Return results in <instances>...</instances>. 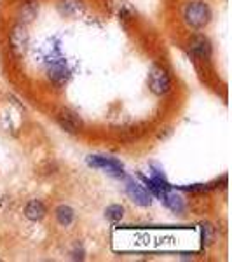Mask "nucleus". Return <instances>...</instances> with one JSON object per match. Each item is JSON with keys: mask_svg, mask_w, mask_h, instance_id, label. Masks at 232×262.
Instances as JSON below:
<instances>
[{"mask_svg": "<svg viewBox=\"0 0 232 262\" xmlns=\"http://www.w3.org/2000/svg\"><path fill=\"white\" fill-rule=\"evenodd\" d=\"M126 194H128L129 200L133 203H136L138 206H150L152 205V194L149 192V189L134 179L126 180Z\"/></svg>", "mask_w": 232, "mask_h": 262, "instance_id": "39448f33", "label": "nucleus"}, {"mask_svg": "<svg viewBox=\"0 0 232 262\" xmlns=\"http://www.w3.org/2000/svg\"><path fill=\"white\" fill-rule=\"evenodd\" d=\"M11 48L16 54H23L28 48V32H27V25L18 23L14 28L11 30L9 35Z\"/></svg>", "mask_w": 232, "mask_h": 262, "instance_id": "0eeeda50", "label": "nucleus"}, {"mask_svg": "<svg viewBox=\"0 0 232 262\" xmlns=\"http://www.w3.org/2000/svg\"><path fill=\"white\" fill-rule=\"evenodd\" d=\"M215 238V229L210 224H202L201 226V239L202 245H212Z\"/></svg>", "mask_w": 232, "mask_h": 262, "instance_id": "4468645a", "label": "nucleus"}, {"mask_svg": "<svg viewBox=\"0 0 232 262\" xmlns=\"http://www.w3.org/2000/svg\"><path fill=\"white\" fill-rule=\"evenodd\" d=\"M105 217H107L108 221H112V222L121 221V219L124 217V206H121V205L107 206V210H105Z\"/></svg>", "mask_w": 232, "mask_h": 262, "instance_id": "ddd939ff", "label": "nucleus"}, {"mask_svg": "<svg viewBox=\"0 0 232 262\" xmlns=\"http://www.w3.org/2000/svg\"><path fill=\"white\" fill-rule=\"evenodd\" d=\"M161 201L171 210L173 213H178V215L185 213V201H183V198L180 196V194H176V192H171V189L163 194Z\"/></svg>", "mask_w": 232, "mask_h": 262, "instance_id": "9d476101", "label": "nucleus"}, {"mask_svg": "<svg viewBox=\"0 0 232 262\" xmlns=\"http://www.w3.org/2000/svg\"><path fill=\"white\" fill-rule=\"evenodd\" d=\"M182 18L189 28L202 30L212 21V9H210V6L204 0H191V2L185 4Z\"/></svg>", "mask_w": 232, "mask_h": 262, "instance_id": "f257e3e1", "label": "nucleus"}, {"mask_svg": "<svg viewBox=\"0 0 232 262\" xmlns=\"http://www.w3.org/2000/svg\"><path fill=\"white\" fill-rule=\"evenodd\" d=\"M149 88L154 95L164 96L171 91V77L161 65H152L149 70Z\"/></svg>", "mask_w": 232, "mask_h": 262, "instance_id": "f03ea898", "label": "nucleus"}, {"mask_svg": "<svg viewBox=\"0 0 232 262\" xmlns=\"http://www.w3.org/2000/svg\"><path fill=\"white\" fill-rule=\"evenodd\" d=\"M117 2V14L121 16V18H124V19H128L129 16H133V9H131V6H129L128 2H124V0H115Z\"/></svg>", "mask_w": 232, "mask_h": 262, "instance_id": "2eb2a0df", "label": "nucleus"}, {"mask_svg": "<svg viewBox=\"0 0 232 262\" xmlns=\"http://www.w3.org/2000/svg\"><path fill=\"white\" fill-rule=\"evenodd\" d=\"M58 122H60L61 128H65L66 131H70V133H75V131H79L82 128L81 117L75 112L68 111V108H65V111H61L58 114Z\"/></svg>", "mask_w": 232, "mask_h": 262, "instance_id": "6e6552de", "label": "nucleus"}, {"mask_svg": "<svg viewBox=\"0 0 232 262\" xmlns=\"http://www.w3.org/2000/svg\"><path fill=\"white\" fill-rule=\"evenodd\" d=\"M189 51H191L192 56L199 61L212 60V54H213L212 40L206 35H202V33H197V35L191 37V40H189Z\"/></svg>", "mask_w": 232, "mask_h": 262, "instance_id": "20e7f679", "label": "nucleus"}, {"mask_svg": "<svg viewBox=\"0 0 232 262\" xmlns=\"http://www.w3.org/2000/svg\"><path fill=\"white\" fill-rule=\"evenodd\" d=\"M58 9L63 16H77L84 11V4L82 0H60Z\"/></svg>", "mask_w": 232, "mask_h": 262, "instance_id": "9b49d317", "label": "nucleus"}, {"mask_svg": "<svg viewBox=\"0 0 232 262\" xmlns=\"http://www.w3.org/2000/svg\"><path fill=\"white\" fill-rule=\"evenodd\" d=\"M45 213H48V208H45L42 200H32L25 206V217H27L28 221H33V222L42 221V219L45 217Z\"/></svg>", "mask_w": 232, "mask_h": 262, "instance_id": "1a4fd4ad", "label": "nucleus"}, {"mask_svg": "<svg viewBox=\"0 0 232 262\" xmlns=\"http://www.w3.org/2000/svg\"><path fill=\"white\" fill-rule=\"evenodd\" d=\"M54 217H56V222L60 224L61 227H68L70 224L74 222L75 212L68 205H60L56 210H54Z\"/></svg>", "mask_w": 232, "mask_h": 262, "instance_id": "f8f14e48", "label": "nucleus"}, {"mask_svg": "<svg viewBox=\"0 0 232 262\" xmlns=\"http://www.w3.org/2000/svg\"><path fill=\"white\" fill-rule=\"evenodd\" d=\"M39 9H40L39 0H23V2L18 6V9H16L18 23H21V25L32 23V21L39 16Z\"/></svg>", "mask_w": 232, "mask_h": 262, "instance_id": "423d86ee", "label": "nucleus"}, {"mask_svg": "<svg viewBox=\"0 0 232 262\" xmlns=\"http://www.w3.org/2000/svg\"><path fill=\"white\" fill-rule=\"evenodd\" d=\"M87 164L91 168L108 173L113 179H122L124 177V166L115 158H108V156H89L87 158Z\"/></svg>", "mask_w": 232, "mask_h": 262, "instance_id": "7ed1b4c3", "label": "nucleus"}]
</instances>
